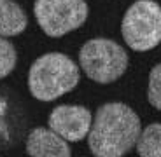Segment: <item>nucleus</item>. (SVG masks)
Returning a JSON list of instances; mask_svg holds the SVG:
<instances>
[{"label": "nucleus", "mask_w": 161, "mask_h": 157, "mask_svg": "<svg viewBox=\"0 0 161 157\" xmlns=\"http://www.w3.org/2000/svg\"><path fill=\"white\" fill-rule=\"evenodd\" d=\"M140 119L125 103H105L95 113L88 145L97 157H123L137 145Z\"/></svg>", "instance_id": "f257e3e1"}, {"label": "nucleus", "mask_w": 161, "mask_h": 157, "mask_svg": "<svg viewBox=\"0 0 161 157\" xmlns=\"http://www.w3.org/2000/svg\"><path fill=\"white\" fill-rule=\"evenodd\" d=\"M79 66L63 52H47L37 58L28 72V89L40 101H53L79 84Z\"/></svg>", "instance_id": "f03ea898"}, {"label": "nucleus", "mask_w": 161, "mask_h": 157, "mask_svg": "<svg viewBox=\"0 0 161 157\" xmlns=\"http://www.w3.org/2000/svg\"><path fill=\"white\" fill-rule=\"evenodd\" d=\"M79 65L91 81L110 84L128 68V54L117 42L109 39H91L79 51Z\"/></svg>", "instance_id": "7ed1b4c3"}, {"label": "nucleus", "mask_w": 161, "mask_h": 157, "mask_svg": "<svg viewBox=\"0 0 161 157\" xmlns=\"http://www.w3.org/2000/svg\"><path fill=\"white\" fill-rule=\"evenodd\" d=\"M123 39L133 51H149L161 42V7L154 0H137L121 23Z\"/></svg>", "instance_id": "20e7f679"}, {"label": "nucleus", "mask_w": 161, "mask_h": 157, "mask_svg": "<svg viewBox=\"0 0 161 157\" xmlns=\"http://www.w3.org/2000/svg\"><path fill=\"white\" fill-rule=\"evenodd\" d=\"M33 14L42 32L58 39L84 24L88 4L84 0H35Z\"/></svg>", "instance_id": "39448f33"}, {"label": "nucleus", "mask_w": 161, "mask_h": 157, "mask_svg": "<svg viewBox=\"0 0 161 157\" xmlns=\"http://www.w3.org/2000/svg\"><path fill=\"white\" fill-rule=\"evenodd\" d=\"M49 128L56 131L67 141H80L88 138L93 117L86 107L80 105H60L49 113Z\"/></svg>", "instance_id": "423d86ee"}, {"label": "nucleus", "mask_w": 161, "mask_h": 157, "mask_svg": "<svg viewBox=\"0 0 161 157\" xmlns=\"http://www.w3.org/2000/svg\"><path fill=\"white\" fill-rule=\"evenodd\" d=\"M26 154L32 157H69L67 140L51 128H35L26 138Z\"/></svg>", "instance_id": "0eeeda50"}, {"label": "nucleus", "mask_w": 161, "mask_h": 157, "mask_svg": "<svg viewBox=\"0 0 161 157\" xmlns=\"http://www.w3.org/2000/svg\"><path fill=\"white\" fill-rule=\"evenodd\" d=\"M28 18L14 0H0V37H16L26 30Z\"/></svg>", "instance_id": "6e6552de"}, {"label": "nucleus", "mask_w": 161, "mask_h": 157, "mask_svg": "<svg viewBox=\"0 0 161 157\" xmlns=\"http://www.w3.org/2000/svg\"><path fill=\"white\" fill-rule=\"evenodd\" d=\"M137 152L142 157H161V124H149L142 131Z\"/></svg>", "instance_id": "1a4fd4ad"}, {"label": "nucleus", "mask_w": 161, "mask_h": 157, "mask_svg": "<svg viewBox=\"0 0 161 157\" xmlns=\"http://www.w3.org/2000/svg\"><path fill=\"white\" fill-rule=\"evenodd\" d=\"M16 61H18V54H16L14 45L7 39L0 37V79L7 77L14 70Z\"/></svg>", "instance_id": "9d476101"}, {"label": "nucleus", "mask_w": 161, "mask_h": 157, "mask_svg": "<svg viewBox=\"0 0 161 157\" xmlns=\"http://www.w3.org/2000/svg\"><path fill=\"white\" fill-rule=\"evenodd\" d=\"M147 100L154 108L161 110V63L156 65L149 73V87H147Z\"/></svg>", "instance_id": "9b49d317"}]
</instances>
